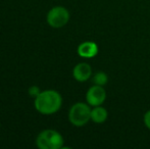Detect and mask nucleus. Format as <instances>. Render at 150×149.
Wrapping results in <instances>:
<instances>
[{"label":"nucleus","mask_w":150,"mask_h":149,"mask_svg":"<svg viewBox=\"0 0 150 149\" xmlns=\"http://www.w3.org/2000/svg\"><path fill=\"white\" fill-rule=\"evenodd\" d=\"M34 105L37 112L42 114H53L60 109L62 105V97L60 93L55 90L41 91L35 98Z\"/></svg>","instance_id":"1"},{"label":"nucleus","mask_w":150,"mask_h":149,"mask_svg":"<svg viewBox=\"0 0 150 149\" xmlns=\"http://www.w3.org/2000/svg\"><path fill=\"white\" fill-rule=\"evenodd\" d=\"M64 140L59 132L47 129L39 133L36 139V145L40 149H60L63 147Z\"/></svg>","instance_id":"2"},{"label":"nucleus","mask_w":150,"mask_h":149,"mask_svg":"<svg viewBox=\"0 0 150 149\" xmlns=\"http://www.w3.org/2000/svg\"><path fill=\"white\" fill-rule=\"evenodd\" d=\"M91 109L89 104L84 102L75 103L69 112V121L75 127H84L91 121Z\"/></svg>","instance_id":"3"},{"label":"nucleus","mask_w":150,"mask_h":149,"mask_svg":"<svg viewBox=\"0 0 150 149\" xmlns=\"http://www.w3.org/2000/svg\"><path fill=\"white\" fill-rule=\"evenodd\" d=\"M47 23L51 28L60 29L64 27L69 20V12L63 6L52 7L47 13Z\"/></svg>","instance_id":"4"},{"label":"nucleus","mask_w":150,"mask_h":149,"mask_svg":"<svg viewBox=\"0 0 150 149\" xmlns=\"http://www.w3.org/2000/svg\"><path fill=\"white\" fill-rule=\"evenodd\" d=\"M106 99V92L103 86L93 85L88 89L86 93V100L90 106H99L104 103Z\"/></svg>","instance_id":"5"},{"label":"nucleus","mask_w":150,"mask_h":149,"mask_svg":"<svg viewBox=\"0 0 150 149\" xmlns=\"http://www.w3.org/2000/svg\"><path fill=\"white\" fill-rule=\"evenodd\" d=\"M92 76V68L87 62H80L74 68L73 77L78 82H86Z\"/></svg>","instance_id":"6"},{"label":"nucleus","mask_w":150,"mask_h":149,"mask_svg":"<svg viewBox=\"0 0 150 149\" xmlns=\"http://www.w3.org/2000/svg\"><path fill=\"white\" fill-rule=\"evenodd\" d=\"M78 54L83 58H93L98 53V46L93 41H85L78 46Z\"/></svg>","instance_id":"7"},{"label":"nucleus","mask_w":150,"mask_h":149,"mask_svg":"<svg viewBox=\"0 0 150 149\" xmlns=\"http://www.w3.org/2000/svg\"><path fill=\"white\" fill-rule=\"evenodd\" d=\"M108 117V112L101 105L94 106L91 109V121L95 124H103Z\"/></svg>","instance_id":"8"},{"label":"nucleus","mask_w":150,"mask_h":149,"mask_svg":"<svg viewBox=\"0 0 150 149\" xmlns=\"http://www.w3.org/2000/svg\"><path fill=\"white\" fill-rule=\"evenodd\" d=\"M93 83L94 85L105 86L108 82V76L104 72H98L93 76Z\"/></svg>","instance_id":"9"},{"label":"nucleus","mask_w":150,"mask_h":149,"mask_svg":"<svg viewBox=\"0 0 150 149\" xmlns=\"http://www.w3.org/2000/svg\"><path fill=\"white\" fill-rule=\"evenodd\" d=\"M40 92H41V90H40V88L37 87V86H32V87L29 88V95L32 96V97L36 98L39 95Z\"/></svg>","instance_id":"10"},{"label":"nucleus","mask_w":150,"mask_h":149,"mask_svg":"<svg viewBox=\"0 0 150 149\" xmlns=\"http://www.w3.org/2000/svg\"><path fill=\"white\" fill-rule=\"evenodd\" d=\"M143 121H144V125L147 129L150 130V109L148 112H146V113L144 114V117H143Z\"/></svg>","instance_id":"11"}]
</instances>
